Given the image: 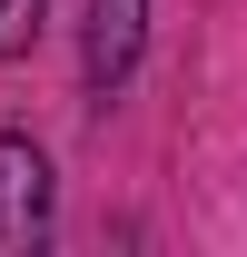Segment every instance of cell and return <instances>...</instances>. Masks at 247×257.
<instances>
[{
    "mask_svg": "<svg viewBox=\"0 0 247 257\" xmlns=\"http://www.w3.org/2000/svg\"><path fill=\"white\" fill-rule=\"evenodd\" d=\"M50 159H40V139L20 128H0V257H40L50 247Z\"/></svg>",
    "mask_w": 247,
    "mask_h": 257,
    "instance_id": "cell-1",
    "label": "cell"
},
{
    "mask_svg": "<svg viewBox=\"0 0 247 257\" xmlns=\"http://www.w3.org/2000/svg\"><path fill=\"white\" fill-rule=\"evenodd\" d=\"M139 40H149V0H79V79H89L99 99L129 89Z\"/></svg>",
    "mask_w": 247,
    "mask_h": 257,
    "instance_id": "cell-2",
    "label": "cell"
},
{
    "mask_svg": "<svg viewBox=\"0 0 247 257\" xmlns=\"http://www.w3.org/2000/svg\"><path fill=\"white\" fill-rule=\"evenodd\" d=\"M40 10H50V0H0V60H20L40 40Z\"/></svg>",
    "mask_w": 247,
    "mask_h": 257,
    "instance_id": "cell-3",
    "label": "cell"
}]
</instances>
